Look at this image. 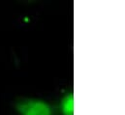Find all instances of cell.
I'll return each instance as SVG.
<instances>
[{
    "instance_id": "7a4b0ae2",
    "label": "cell",
    "mask_w": 125,
    "mask_h": 115,
    "mask_svg": "<svg viewBox=\"0 0 125 115\" xmlns=\"http://www.w3.org/2000/svg\"><path fill=\"white\" fill-rule=\"evenodd\" d=\"M63 115H74V97L72 94L66 95L60 104Z\"/></svg>"
},
{
    "instance_id": "6da1fadb",
    "label": "cell",
    "mask_w": 125,
    "mask_h": 115,
    "mask_svg": "<svg viewBox=\"0 0 125 115\" xmlns=\"http://www.w3.org/2000/svg\"><path fill=\"white\" fill-rule=\"evenodd\" d=\"M21 115H52L48 104L39 100H23L16 105Z\"/></svg>"
}]
</instances>
